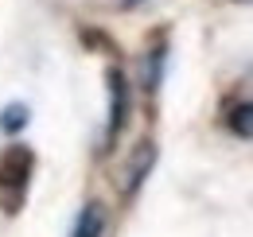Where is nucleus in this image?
Instances as JSON below:
<instances>
[{
    "mask_svg": "<svg viewBox=\"0 0 253 237\" xmlns=\"http://www.w3.org/2000/svg\"><path fill=\"white\" fill-rule=\"evenodd\" d=\"M105 226H109L105 206H101V202H86V206L78 210V218H74L70 237H101V234H105Z\"/></svg>",
    "mask_w": 253,
    "mask_h": 237,
    "instance_id": "obj_4",
    "label": "nucleus"
},
{
    "mask_svg": "<svg viewBox=\"0 0 253 237\" xmlns=\"http://www.w3.org/2000/svg\"><path fill=\"white\" fill-rule=\"evenodd\" d=\"M121 4H125V8H136V4H144V0H121Z\"/></svg>",
    "mask_w": 253,
    "mask_h": 237,
    "instance_id": "obj_8",
    "label": "nucleus"
},
{
    "mask_svg": "<svg viewBox=\"0 0 253 237\" xmlns=\"http://www.w3.org/2000/svg\"><path fill=\"white\" fill-rule=\"evenodd\" d=\"M128 120V82H125V70H109V124H105V144H113L121 136Z\"/></svg>",
    "mask_w": 253,
    "mask_h": 237,
    "instance_id": "obj_2",
    "label": "nucleus"
},
{
    "mask_svg": "<svg viewBox=\"0 0 253 237\" xmlns=\"http://www.w3.org/2000/svg\"><path fill=\"white\" fill-rule=\"evenodd\" d=\"M226 128L234 132V136H253V101H238L230 113H226Z\"/></svg>",
    "mask_w": 253,
    "mask_h": 237,
    "instance_id": "obj_5",
    "label": "nucleus"
},
{
    "mask_svg": "<svg viewBox=\"0 0 253 237\" xmlns=\"http://www.w3.org/2000/svg\"><path fill=\"white\" fill-rule=\"evenodd\" d=\"M164 55H168V47L160 43L156 51H152V59L144 62V86H148V89H156V86H160V70H164Z\"/></svg>",
    "mask_w": 253,
    "mask_h": 237,
    "instance_id": "obj_7",
    "label": "nucleus"
},
{
    "mask_svg": "<svg viewBox=\"0 0 253 237\" xmlns=\"http://www.w3.org/2000/svg\"><path fill=\"white\" fill-rule=\"evenodd\" d=\"M242 4H250V0H242Z\"/></svg>",
    "mask_w": 253,
    "mask_h": 237,
    "instance_id": "obj_9",
    "label": "nucleus"
},
{
    "mask_svg": "<svg viewBox=\"0 0 253 237\" xmlns=\"http://www.w3.org/2000/svg\"><path fill=\"white\" fill-rule=\"evenodd\" d=\"M28 175H32V152L28 148L4 152V159H0V195H16V202H20Z\"/></svg>",
    "mask_w": 253,
    "mask_h": 237,
    "instance_id": "obj_1",
    "label": "nucleus"
},
{
    "mask_svg": "<svg viewBox=\"0 0 253 237\" xmlns=\"http://www.w3.org/2000/svg\"><path fill=\"white\" fill-rule=\"evenodd\" d=\"M152 163H156V144H152V140H144L140 148L132 152V167H128V179H125V198H132V195L140 191V183L148 179Z\"/></svg>",
    "mask_w": 253,
    "mask_h": 237,
    "instance_id": "obj_3",
    "label": "nucleus"
},
{
    "mask_svg": "<svg viewBox=\"0 0 253 237\" xmlns=\"http://www.w3.org/2000/svg\"><path fill=\"white\" fill-rule=\"evenodd\" d=\"M28 120H32V109H28L24 101H12V105H4V113H0V132L16 136V132H24Z\"/></svg>",
    "mask_w": 253,
    "mask_h": 237,
    "instance_id": "obj_6",
    "label": "nucleus"
}]
</instances>
